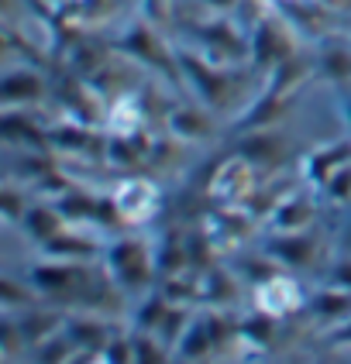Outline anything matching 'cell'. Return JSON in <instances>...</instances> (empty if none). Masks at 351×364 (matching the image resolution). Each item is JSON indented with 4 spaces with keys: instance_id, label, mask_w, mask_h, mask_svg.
I'll return each mask as SVG.
<instances>
[{
    "instance_id": "cell-13",
    "label": "cell",
    "mask_w": 351,
    "mask_h": 364,
    "mask_svg": "<svg viewBox=\"0 0 351 364\" xmlns=\"http://www.w3.org/2000/svg\"><path fill=\"white\" fill-rule=\"evenodd\" d=\"M169 138L179 144H197V141H206L210 134H214V121H210V114H206L204 107H193V103H186V107H176L172 114H169Z\"/></svg>"
},
{
    "instance_id": "cell-3",
    "label": "cell",
    "mask_w": 351,
    "mask_h": 364,
    "mask_svg": "<svg viewBox=\"0 0 351 364\" xmlns=\"http://www.w3.org/2000/svg\"><path fill=\"white\" fill-rule=\"evenodd\" d=\"M110 203H114V213L124 227H138V223H148L159 213V189L145 176H127L114 186Z\"/></svg>"
},
{
    "instance_id": "cell-29",
    "label": "cell",
    "mask_w": 351,
    "mask_h": 364,
    "mask_svg": "<svg viewBox=\"0 0 351 364\" xmlns=\"http://www.w3.org/2000/svg\"><path fill=\"white\" fill-rule=\"evenodd\" d=\"M80 364H107V361H103L100 354H83V358H80Z\"/></svg>"
},
{
    "instance_id": "cell-16",
    "label": "cell",
    "mask_w": 351,
    "mask_h": 364,
    "mask_svg": "<svg viewBox=\"0 0 351 364\" xmlns=\"http://www.w3.org/2000/svg\"><path fill=\"white\" fill-rule=\"evenodd\" d=\"M200 296H204V306L227 309L231 303H238L241 285H238V279H234L227 268L210 264V268H204V272H200Z\"/></svg>"
},
{
    "instance_id": "cell-20",
    "label": "cell",
    "mask_w": 351,
    "mask_h": 364,
    "mask_svg": "<svg viewBox=\"0 0 351 364\" xmlns=\"http://www.w3.org/2000/svg\"><path fill=\"white\" fill-rule=\"evenodd\" d=\"M135 364H172V347L162 344L155 333L135 330Z\"/></svg>"
},
{
    "instance_id": "cell-23",
    "label": "cell",
    "mask_w": 351,
    "mask_h": 364,
    "mask_svg": "<svg viewBox=\"0 0 351 364\" xmlns=\"http://www.w3.org/2000/svg\"><path fill=\"white\" fill-rule=\"evenodd\" d=\"M324 193H328L334 203H348L351 200V165L345 168V172H337V176L328 182V189H324Z\"/></svg>"
},
{
    "instance_id": "cell-12",
    "label": "cell",
    "mask_w": 351,
    "mask_h": 364,
    "mask_svg": "<svg viewBox=\"0 0 351 364\" xmlns=\"http://www.w3.org/2000/svg\"><path fill=\"white\" fill-rule=\"evenodd\" d=\"M0 97H4V107L7 110H28V107H35V103L45 97V80H41V73L35 69H11L7 76H4V90H0Z\"/></svg>"
},
{
    "instance_id": "cell-11",
    "label": "cell",
    "mask_w": 351,
    "mask_h": 364,
    "mask_svg": "<svg viewBox=\"0 0 351 364\" xmlns=\"http://www.w3.org/2000/svg\"><path fill=\"white\" fill-rule=\"evenodd\" d=\"M66 227H69V217L59 210V203H31L28 213H24V220H21V230L38 244V247H45L48 241H56Z\"/></svg>"
},
{
    "instance_id": "cell-10",
    "label": "cell",
    "mask_w": 351,
    "mask_h": 364,
    "mask_svg": "<svg viewBox=\"0 0 351 364\" xmlns=\"http://www.w3.org/2000/svg\"><path fill=\"white\" fill-rule=\"evenodd\" d=\"M14 316H18L21 337H24L28 350L45 344L48 337H56L62 326H66V313L56 309V306H38L35 303V306H28V309H21V313H14Z\"/></svg>"
},
{
    "instance_id": "cell-6",
    "label": "cell",
    "mask_w": 351,
    "mask_h": 364,
    "mask_svg": "<svg viewBox=\"0 0 351 364\" xmlns=\"http://www.w3.org/2000/svg\"><path fill=\"white\" fill-rule=\"evenodd\" d=\"M317 217V203L303 189H289L283 200L276 203V210L268 213V230L272 234H307V227Z\"/></svg>"
},
{
    "instance_id": "cell-19",
    "label": "cell",
    "mask_w": 351,
    "mask_h": 364,
    "mask_svg": "<svg viewBox=\"0 0 351 364\" xmlns=\"http://www.w3.org/2000/svg\"><path fill=\"white\" fill-rule=\"evenodd\" d=\"M155 264H159V275H176V272H183L189 268V251H186V241L183 234L172 227L169 234H165L162 244H155Z\"/></svg>"
},
{
    "instance_id": "cell-5",
    "label": "cell",
    "mask_w": 351,
    "mask_h": 364,
    "mask_svg": "<svg viewBox=\"0 0 351 364\" xmlns=\"http://www.w3.org/2000/svg\"><path fill=\"white\" fill-rule=\"evenodd\" d=\"M351 165V138H341V141H324L317 144V148H310L307 155H303V162H300V176L310 182V189H317V193H324L328 189V182L337 176V172H345Z\"/></svg>"
},
{
    "instance_id": "cell-18",
    "label": "cell",
    "mask_w": 351,
    "mask_h": 364,
    "mask_svg": "<svg viewBox=\"0 0 351 364\" xmlns=\"http://www.w3.org/2000/svg\"><path fill=\"white\" fill-rule=\"evenodd\" d=\"M45 258H59V262H90L93 251H97V241L83 237V227H66L56 241H48L45 247Z\"/></svg>"
},
{
    "instance_id": "cell-14",
    "label": "cell",
    "mask_w": 351,
    "mask_h": 364,
    "mask_svg": "<svg viewBox=\"0 0 351 364\" xmlns=\"http://www.w3.org/2000/svg\"><path fill=\"white\" fill-rule=\"evenodd\" d=\"M217 350V341H214V330L206 323V313H193V320L186 326V333L179 337V344L172 347V358H179V361H204Z\"/></svg>"
},
{
    "instance_id": "cell-4",
    "label": "cell",
    "mask_w": 351,
    "mask_h": 364,
    "mask_svg": "<svg viewBox=\"0 0 351 364\" xmlns=\"http://www.w3.org/2000/svg\"><path fill=\"white\" fill-rule=\"evenodd\" d=\"M251 303H255V309H262L268 316L286 320V316L300 313L307 306V292H303V285L296 282L293 275H268L262 282H255Z\"/></svg>"
},
{
    "instance_id": "cell-28",
    "label": "cell",
    "mask_w": 351,
    "mask_h": 364,
    "mask_svg": "<svg viewBox=\"0 0 351 364\" xmlns=\"http://www.w3.org/2000/svg\"><path fill=\"white\" fill-rule=\"evenodd\" d=\"M206 4H210L214 11H231V7H234L238 0H206Z\"/></svg>"
},
{
    "instance_id": "cell-17",
    "label": "cell",
    "mask_w": 351,
    "mask_h": 364,
    "mask_svg": "<svg viewBox=\"0 0 351 364\" xmlns=\"http://www.w3.org/2000/svg\"><path fill=\"white\" fill-rule=\"evenodd\" d=\"M268 258L289 264V268H310L317 258V244L307 234H276L268 244Z\"/></svg>"
},
{
    "instance_id": "cell-15",
    "label": "cell",
    "mask_w": 351,
    "mask_h": 364,
    "mask_svg": "<svg viewBox=\"0 0 351 364\" xmlns=\"http://www.w3.org/2000/svg\"><path fill=\"white\" fill-rule=\"evenodd\" d=\"M307 309L320 320L324 326H341L345 320H351V292L348 289H341V285H334V289H320V292H313L307 299Z\"/></svg>"
},
{
    "instance_id": "cell-2",
    "label": "cell",
    "mask_w": 351,
    "mask_h": 364,
    "mask_svg": "<svg viewBox=\"0 0 351 364\" xmlns=\"http://www.w3.org/2000/svg\"><path fill=\"white\" fill-rule=\"evenodd\" d=\"M255 193H258V168L241 151L221 162L210 176V196L217 206H248Z\"/></svg>"
},
{
    "instance_id": "cell-30",
    "label": "cell",
    "mask_w": 351,
    "mask_h": 364,
    "mask_svg": "<svg viewBox=\"0 0 351 364\" xmlns=\"http://www.w3.org/2000/svg\"><path fill=\"white\" fill-rule=\"evenodd\" d=\"M172 364H204V361H179V358H172Z\"/></svg>"
},
{
    "instance_id": "cell-22",
    "label": "cell",
    "mask_w": 351,
    "mask_h": 364,
    "mask_svg": "<svg viewBox=\"0 0 351 364\" xmlns=\"http://www.w3.org/2000/svg\"><path fill=\"white\" fill-rule=\"evenodd\" d=\"M0 203H4V220L7 227H18L24 220V213H28V193H21L18 186H4V193H0Z\"/></svg>"
},
{
    "instance_id": "cell-25",
    "label": "cell",
    "mask_w": 351,
    "mask_h": 364,
    "mask_svg": "<svg viewBox=\"0 0 351 364\" xmlns=\"http://www.w3.org/2000/svg\"><path fill=\"white\" fill-rule=\"evenodd\" d=\"M330 279H334V285H341V289H348V292H351V258L334 262V268H330Z\"/></svg>"
},
{
    "instance_id": "cell-21",
    "label": "cell",
    "mask_w": 351,
    "mask_h": 364,
    "mask_svg": "<svg viewBox=\"0 0 351 364\" xmlns=\"http://www.w3.org/2000/svg\"><path fill=\"white\" fill-rule=\"evenodd\" d=\"M100 358L107 364H135V337L117 330V333L107 341V347L100 350Z\"/></svg>"
},
{
    "instance_id": "cell-7",
    "label": "cell",
    "mask_w": 351,
    "mask_h": 364,
    "mask_svg": "<svg viewBox=\"0 0 351 364\" xmlns=\"http://www.w3.org/2000/svg\"><path fill=\"white\" fill-rule=\"evenodd\" d=\"M121 326H114L103 313H90V309H83V313H69L66 316V333L73 337V344L86 350V354H100L107 341L117 333Z\"/></svg>"
},
{
    "instance_id": "cell-1",
    "label": "cell",
    "mask_w": 351,
    "mask_h": 364,
    "mask_svg": "<svg viewBox=\"0 0 351 364\" xmlns=\"http://www.w3.org/2000/svg\"><path fill=\"white\" fill-rule=\"evenodd\" d=\"M103 268L114 282L121 285V292H152V282L159 275L155 264V247L135 234H124L117 241L107 244L103 251Z\"/></svg>"
},
{
    "instance_id": "cell-26",
    "label": "cell",
    "mask_w": 351,
    "mask_h": 364,
    "mask_svg": "<svg viewBox=\"0 0 351 364\" xmlns=\"http://www.w3.org/2000/svg\"><path fill=\"white\" fill-rule=\"evenodd\" d=\"M337 100H341V121H345V127H348V138H351V82H345V86H341Z\"/></svg>"
},
{
    "instance_id": "cell-9",
    "label": "cell",
    "mask_w": 351,
    "mask_h": 364,
    "mask_svg": "<svg viewBox=\"0 0 351 364\" xmlns=\"http://www.w3.org/2000/svg\"><path fill=\"white\" fill-rule=\"evenodd\" d=\"M241 155L255 165L258 172H272L286 162V138L272 127H258V131H248L245 144H241Z\"/></svg>"
},
{
    "instance_id": "cell-24",
    "label": "cell",
    "mask_w": 351,
    "mask_h": 364,
    "mask_svg": "<svg viewBox=\"0 0 351 364\" xmlns=\"http://www.w3.org/2000/svg\"><path fill=\"white\" fill-rule=\"evenodd\" d=\"M165 18H169V0H142V21H148V24H165Z\"/></svg>"
},
{
    "instance_id": "cell-8",
    "label": "cell",
    "mask_w": 351,
    "mask_h": 364,
    "mask_svg": "<svg viewBox=\"0 0 351 364\" xmlns=\"http://www.w3.org/2000/svg\"><path fill=\"white\" fill-rule=\"evenodd\" d=\"M248 41H251V59L258 62V65H272V69H276L279 62L293 59V41H289L286 28L276 24L272 18L258 21Z\"/></svg>"
},
{
    "instance_id": "cell-27",
    "label": "cell",
    "mask_w": 351,
    "mask_h": 364,
    "mask_svg": "<svg viewBox=\"0 0 351 364\" xmlns=\"http://www.w3.org/2000/svg\"><path fill=\"white\" fill-rule=\"evenodd\" d=\"M330 344L334 347H351V320H345L341 326L330 330Z\"/></svg>"
}]
</instances>
